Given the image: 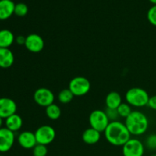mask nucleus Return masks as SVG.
<instances>
[{
  "label": "nucleus",
  "mask_w": 156,
  "mask_h": 156,
  "mask_svg": "<svg viewBox=\"0 0 156 156\" xmlns=\"http://www.w3.org/2000/svg\"><path fill=\"white\" fill-rule=\"evenodd\" d=\"M15 143V133L6 127L0 129V152H7Z\"/></svg>",
  "instance_id": "1a4fd4ad"
},
{
  "label": "nucleus",
  "mask_w": 156,
  "mask_h": 156,
  "mask_svg": "<svg viewBox=\"0 0 156 156\" xmlns=\"http://www.w3.org/2000/svg\"><path fill=\"white\" fill-rule=\"evenodd\" d=\"M15 4L12 0H0V20L10 18L15 12Z\"/></svg>",
  "instance_id": "ddd939ff"
},
{
  "label": "nucleus",
  "mask_w": 156,
  "mask_h": 156,
  "mask_svg": "<svg viewBox=\"0 0 156 156\" xmlns=\"http://www.w3.org/2000/svg\"><path fill=\"white\" fill-rule=\"evenodd\" d=\"M88 121L91 127L101 133L105 132L110 123L109 119L105 111L99 109L94 110L90 114Z\"/></svg>",
  "instance_id": "39448f33"
},
{
  "label": "nucleus",
  "mask_w": 156,
  "mask_h": 156,
  "mask_svg": "<svg viewBox=\"0 0 156 156\" xmlns=\"http://www.w3.org/2000/svg\"><path fill=\"white\" fill-rule=\"evenodd\" d=\"M34 100L39 106L47 108L54 103V94L49 88H40L34 93Z\"/></svg>",
  "instance_id": "0eeeda50"
},
{
  "label": "nucleus",
  "mask_w": 156,
  "mask_h": 156,
  "mask_svg": "<svg viewBox=\"0 0 156 156\" xmlns=\"http://www.w3.org/2000/svg\"><path fill=\"white\" fill-rule=\"evenodd\" d=\"M13 33L8 29L0 30V48H9L15 42Z\"/></svg>",
  "instance_id": "f3484780"
},
{
  "label": "nucleus",
  "mask_w": 156,
  "mask_h": 156,
  "mask_svg": "<svg viewBox=\"0 0 156 156\" xmlns=\"http://www.w3.org/2000/svg\"><path fill=\"white\" fill-rule=\"evenodd\" d=\"M149 98L150 96L146 90L137 87L129 89L125 94L126 103L135 108H143L146 106Z\"/></svg>",
  "instance_id": "7ed1b4c3"
},
{
  "label": "nucleus",
  "mask_w": 156,
  "mask_h": 156,
  "mask_svg": "<svg viewBox=\"0 0 156 156\" xmlns=\"http://www.w3.org/2000/svg\"><path fill=\"white\" fill-rule=\"evenodd\" d=\"M37 143L47 146L56 138V131L50 125H43L38 127L34 132Z\"/></svg>",
  "instance_id": "423d86ee"
},
{
  "label": "nucleus",
  "mask_w": 156,
  "mask_h": 156,
  "mask_svg": "<svg viewBox=\"0 0 156 156\" xmlns=\"http://www.w3.org/2000/svg\"><path fill=\"white\" fill-rule=\"evenodd\" d=\"M26 41V37L22 36V35H19L15 38V41L18 45H24Z\"/></svg>",
  "instance_id": "cd10ccee"
},
{
  "label": "nucleus",
  "mask_w": 156,
  "mask_h": 156,
  "mask_svg": "<svg viewBox=\"0 0 156 156\" xmlns=\"http://www.w3.org/2000/svg\"><path fill=\"white\" fill-rule=\"evenodd\" d=\"M104 133L107 141L115 146H123L131 139V134L125 123L118 120L110 122Z\"/></svg>",
  "instance_id": "f257e3e1"
},
{
  "label": "nucleus",
  "mask_w": 156,
  "mask_h": 156,
  "mask_svg": "<svg viewBox=\"0 0 156 156\" xmlns=\"http://www.w3.org/2000/svg\"><path fill=\"white\" fill-rule=\"evenodd\" d=\"M18 142L20 146L25 149H33L37 144L34 133L30 131H24L21 133L18 137Z\"/></svg>",
  "instance_id": "f8f14e48"
},
{
  "label": "nucleus",
  "mask_w": 156,
  "mask_h": 156,
  "mask_svg": "<svg viewBox=\"0 0 156 156\" xmlns=\"http://www.w3.org/2000/svg\"><path fill=\"white\" fill-rule=\"evenodd\" d=\"M147 106H149L151 109L156 111V95H153L149 98Z\"/></svg>",
  "instance_id": "bb28decb"
},
{
  "label": "nucleus",
  "mask_w": 156,
  "mask_h": 156,
  "mask_svg": "<svg viewBox=\"0 0 156 156\" xmlns=\"http://www.w3.org/2000/svg\"><path fill=\"white\" fill-rule=\"evenodd\" d=\"M69 89L74 96L81 97L89 92L91 90V82L87 78L77 76L71 79L69 84Z\"/></svg>",
  "instance_id": "20e7f679"
},
{
  "label": "nucleus",
  "mask_w": 156,
  "mask_h": 156,
  "mask_svg": "<svg viewBox=\"0 0 156 156\" xmlns=\"http://www.w3.org/2000/svg\"><path fill=\"white\" fill-rule=\"evenodd\" d=\"M73 98H74V94L72 93V91L69 88L62 89L58 94V100L60 103L63 104V105L70 103L73 101Z\"/></svg>",
  "instance_id": "aec40b11"
},
{
  "label": "nucleus",
  "mask_w": 156,
  "mask_h": 156,
  "mask_svg": "<svg viewBox=\"0 0 156 156\" xmlns=\"http://www.w3.org/2000/svg\"><path fill=\"white\" fill-rule=\"evenodd\" d=\"M5 127L7 129L15 133L21 129V128L22 127L23 120L21 116L15 114L5 119Z\"/></svg>",
  "instance_id": "dca6fc26"
},
{
  "label": "nucleus",
  "mask_w": 156,
  "mask_h": 156,
  "mask_svg": "<svg viewBox=\"0 0 156 156\" xmlns=\"http://www.w3.org/2000/svg\"><path fill=\"white\" fill-rule=\"evenodd\" d=\"M153 5H156V0H149Z\"/></svg>",
  "instance_id": "c756f323"
},
{
  "label": "nucleus",
  "mask_w": 156,
  "mask_h": 156,
  "mask_svg": "<svg viewBox=\"0 0 156 156\" xmlns=\"http://www.w3.org/2000/svg\"><path fill=\"white\" fill-rule=\"evenodd\" d=\"M17 105L12 98L6 97L0 98V117L8 118L10 116L16 114Z\"/></svg>",
  "instance_id": "9b49d317"
},
{
  "label": "nucleus",
  "mask_w": 156,
  "mask_h": 156,
  "mask_svg": "<svg viewBox=\"0 0 156 156\" xmlns=\"http://www.w3.org/2000/svg\"><path fill=\"white\" fill-rule=\"evenodd\" d=\"M26 49L31 53H40L44 47V41L42 37L37 34H30L26 37Z\"/></svg>",
  "instance_id": "9d476101"
},
{
  "label": "nucleus",
  "mask_w": 156,
  "mask_h": 156,
  "mask_svg": "<svg viewBox=\"0 0 156 156\" xmlns=\"http://www.w3.org/2000/svg\"><path fill=\"white\" fill-rule=\"evenodd\" d=\"M146 147L151 150H156V134H151L147 137L146 141Z\"/></svg>",
  "instance_id": "a878e982"
},
{
  "label": "nucleus",
  "mask_w": 156,
  "mask_h": 156,
  "mask_svg": "<svg viewBox=\"0 0 156 156\" xmlns=\"http://www.w3.org/2000/svg\"><path fill=\"white\" fill-rule=\"evenodd\" d=\"M82 139L84 143L88 145L96 144L101 140V132L92 127L88 128L82 133Z\"/></svg>",
  "instance_id": "2eb2a0df"
},
{
  "label": "nucleus",
  "mask_w": 156,
  "mask_h": 156,
  "mask_svg": "<svg viewBox=\"0 0 156 156\" xmlns=\"http://www.w3.org/2000/svg\"><path fill=\"white\" fill-rule=\"evenodd\" d=\"M28 12V7L27 5L24 2H19L18 4H15V12L14 14L19 17H24Z\"/></svg>",
  "instance_id": "4be33fe9"
},
{
  "label": "nucleus",
  "mask_w": 156,
  "mask_h": 156,
  "mask_svg": "<svg viewBox=\"0 0 156 156\" xmlns=\"http://www.w3.org/2000/svg\"><path fill=\"white\" fill-rule=\"evenodd\" d=\"M0 156H4V155H0Z\"/></svg>",
  "instance_id": "2f4dec72"
},
{
  "label": "nucleus",
  "mask_w": 156,
  "mask_h": 156,
  "mask_svg": "<svg viewBox=\"0 0 156 156\" xmlns=\"http://www.w3.org/2000/svg\"><path fill=\"white\" fill-rule=\"evenodd\" d=\"M105 112L106 113V114H107V116H108V119H109L110 122L117 121V120H118L119 117H120L117 109H112V108H107L106 110L105 111Z\"/></svg>",
  "instance_id": "393cba45"
},
{
  "label": "nucleus",
  "mask_w": 156,
  "mask_h": 156,
  "mask_svg": "<svg viewBox=\"0 0 156 156\" xmlns=\"http://www.w3.org/2000/svg\"><path fill=\"white\" fill-rule=\"evenodd\" d=\"M45 113L47 117L52 120H56L60 117L61 109L56 104H52L47 107L45 109Z\"/></svg>",
  "instance_id": "6ab92c4d"
},
{
  "label": "nucleus",
  "mask_w": 156,
  "mask_h": 156,
  "mask_svg": "<svg viewBox=\"0 0 156 156\" xmlns=\"http://www.w3.org/2000/svg\"><path fill=\"white\" fill-rule=\"evenodd\" d=\"M105 104L108 108L117 109L122 104L121 95L117 91H111L106 96Z\"/></svg>",
  "instance_id": "a211bd4d"
},
{
  "label": "nucleus",
  "mask_w": 156,
  "mask_h": 156,
  "mask_svg": "<svg viewBox=\"0 0 156 156\" xmlns=\"http://www.w3.org/2000/svg\"><path fill=\"white\" fill-rule=\"evenodd\" d=\"M152 156H156V155H152Z\"/></svg>",
  "instance_id": "7c9ffc66"
},
{
  "label": "nucleus",
  "mask_w": 156,
  "mask_h": 156,
  "mask_svg": "<svg viewBox=\"0 0 156 156\" xmlns=\"http://www.w3.org/2000/svg\"><path fill=\"white\" fill-rule=\"evenodd\" d=\"M48 153V149L47 146L42 144H37L33 148L34 156H47Z\"/></svg>",
  "instance_id": "5701e85b"
},
{
  "label": "nucleus",
  "mask_w": 156,
  "mask_h": 156,
  "mask_svg": "<svg viewBox=\"0 0 156 156\" xmlns=\"http://www.w3.org/2000/svg\"><path fill=\"white\" fill-rule=\"evenodd\" d=\"M125 125L131 135L141 136L149 128V119L145 114L139 111H133L126 119Z\"/></svg>",
  "instance_id": "f03ea898"
},
{
  "label": "nucleus",
  "mask_w": 156,
  "mask_h": 156,
  "mask_svg": "<svg viewBox=\"0 0 156 156\" xmlns=\"http://www.w3.org/2000/svg\"><path fill=\"white\" fill-rule=\"evenodd\" d=\"M2 125H3V119L2 117H0V129L2 128Z\"/></svg>",
  "instance_id": "c85d7f7f"
},
{
  "label": "nucleus",
  "mask_w": 156,
  "mask_h": 156,
  "mask_svg": "<svg viewBox=\"0 0 156 156\" xmlns=\"http://www.w3.org/2000/svg\"><path fill=\"white\" fill-rule=\"evenodd\" d=\"M147 18L152 25L156 27V5H153L147 12Z\"/></svg>",
  "instance_id": "b1692460"
},
{
  "label": "nucleus",
  "mask_w": 156,
  "mask_h": 156,
  "mask_svg": "<svg viewBox=\"0 0 156 156\" xmlns=\"http://www.w3.org/2000/svg\"><path fill=\"white\" fill-rule=\"evenodd\" d=\"M117 110L120 117H123V118L125 119L133 112L130 105H129V104L123 103V102H122L121 105L117 108Z\"/></svg>",
  "instance_id": "412c9836"
},
{
  "label": "nucleus",
  "mask_w": 156,
  "mask_h": 156,
  "mask_svg": "<svg viewBox=\"0 0 156 156\" xmlns=\"http://www.w3.org/2000/svg\"><path fill=\"white\" fill-rule=\"evenodd\" d=\"M122 147L123 156H143L144 155V145L137 139L131 138Z\"/></svg>",
  "instance_id": "6e6552de"
},
{
  "label": "nucleus",
  "mask_w": 156,
  "mask_h": 156,
  "mask_svg": "<svg viewBox=\"0 0 156 156\" xmlns=\"http://www.w3.org/2000/svg\"><path fill=\"white\" fill-rule=\"evenodd\" d=\"M15 62V56L9 48H0V68H10Z\"/></svg>",
  "instance_id": "4468645a"
}]
</instances>
